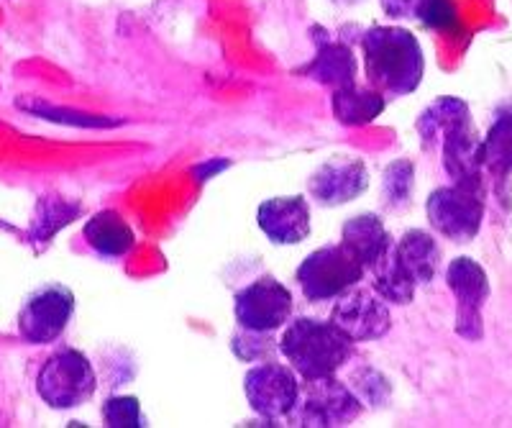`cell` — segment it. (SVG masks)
Segmentation results:
<instances>
[{
    "label": "cell",
    "mask_w": 512,
    "mask_h": 428,
    "mask_svg": "<svg viewBox=\"0 0 512 428\" xmlns=\"http://www.w3.org/2000/svg\"><path fill=\"white\" fill-rule=\"evenodd\" d=\"M364 75L387 98H405L423 83L425 57L418 36L402 26H372L361 36Z\"/></svg>",
    "instance_id": "obj_2"
},
{
    "label": "cell",
    "mask_w": 512,
    "mask_h": 428,
    "mask_svg": "<svg viewBox=\"0 0 512 428\" xmlns=\"http://www.w3.org/2000/svg\"><path fill=\"white\" fill-rule=\"evenodd\" d=\"M274 331H254L241 329L239 334H233L231 352L241 359V362H269L280 352V341H274Z\"/></svg>",
    "instance_id": "obj_24"
},
{
    "label": "cell",
    "mask_w": 512,
    "mask_h": 428,
    "mask_svg": "<svg viewBox=\"0 0 512 428\" xmlns=\"http://www.w3.org/2000/svg\"><path fill=\"white\" fill-rule=\"evenodd\" d=\"M310 39L315 44V54L308 65L300 67V75L323 85L331 93L356 85L359 62H356L354 47L359 44V39L346 36L344 26L338 31H328L326 26H313Z\"/></svg>",
    "instance_id": "obj_9"
},
{
    "label": "cell",
    "mask_w": 512,
    "mask_h": 428,
    "mask_svg": "<svg viewBox=\"0 0 512 428\" xmlns=\"http://www.w3.org/2000/svg\"><path fill=\"white\" fill-rule=\"evenodd\" d=\"M415 165L410 159H395L384 167L382 203L387 211H405L413 203Z\"/></svg>",
    "instance_id": "obj_23"
},
{
    "label": "cell",
    "mask_w": 512,
    "mask_h": 428,
    "mask_svg": "<svg viewBox=\"0 0 512 428\" xmlns=\"http://www.w3.org/2000/svg\"><path fill=\"white\" fill-rule=\"evenodd\" d=\"M484 195L487 190L469 185H441L425 200L428 223L443 239L454 244H469L477 239L484 221Z\"/></svg>",
    "instance_id": "obj_6"
},
{
    "label": "cell",
    "mask_w": 512,
    "mask_h": 428,
    "mask_svg": "<svg viewBox=\"0 0 512 428\" xmlns=\"http://www.w3.org/2000/svg\"><path fill=\"white\" fill-rule=\"evenodd\" d=\"M420 149L441 154L443 170L451 182L487 190V172L482 162V136L474 126L469 103L454 95H441L425 106L415 121Z\"/></svg>",
    "instance_id": "obj_1"
},
{
    "label": "cell",
    "mask_w": 512,
    "mask_h": 428,
    "mask_svg": "<svg viewBox=\"0 0 512 428\" xmlns=\"http://www.w3.org/2000/svg\"><path fill=\"white\" fill-rule=\"evenodd\" d=\"M292 316V293L277 277L264 275L233 295V318L241 329L277 331Z\"/></svg>",
    "instance_id": "obj_12"
},
{
    "label": "cell",
    "mask_w": 512,
    "mask_h": 428,
    "mask_svg": "<svg viewBox=\"0 0 512 428\" xmlns=\"http://www.w3.org/2000/svg\"><path fill=\"white\" fill-rule=\"evenodd\" d=\"M392 247H395V244H392ZM369 275H372V288L377 290L387 303L392 305L413 303L418 285H413V282L408 280V275L400 270V264H397L395 257H392V249L390 254H387L377 267H374V270H369Z\"/></svg>",
    "instance_id": "obj_22"
},
{
    "label": "cell",
    "mask_w": 512,
    "mask_h": 428,
    "mask_svg": "<svg viewBox=\"0 0 512 428\" xmlns=\"http://www.w3.org/2000/svg\"><path fill=\"white\" fill-rule=\"evenodd\" d=\"M392 257L413 285H431L441 270V247L431 231L410 229L395 241Z\"/></svg>",
    "instance_id": "obj_16"
},
{
    "label": "cell",
    "mask_w": 512,
    "mask_h": 428,
    "mask_svg": "<svg viewBox=\"0 0 512 428\" xmlns=\"http://www.w3.org/2000/svg\"><path fill=\"white\" fill-rule=\"evenodd\" d=\"M341 244H344L369 272L390 254L395 239H392V234L387 231V226H384V221L377 213H359V216H351L349 221L341 226Z\"/></svg>",
    "instance_id": "obj_17"
},
{
    "label": "cell",
    "mask_w": 512,
    "mask_h": 428,
    "mask_svg": "<svg viewBox=\"0 0 512 428\" xmlns=\"http://www.w3.org/2000/svg\"><path fill=\"white\" fill-rule=\"evenodd\" d=\"M103 423L108 428H141L146 426L141 403L134 395H113L103 403Z\"/></svg>",
    "instance_id": "obj_25"
},
{
    "label": "cell",
    "mask_w": 512,
    "mask_h": 428,
    "mask_svg": "<svg viewBox=\"0 0 512 428\" xmlns=\"http://www.w3.org/2000/svg\"><path fill=\"white\" fill-rule=\"evenodd\" d=\"M80 213L82 206L77 200H67L57 193L41 195L39 203H36L34 218H31L29 241L41 249L44 244H49L67 223L75 221Z\"/></svg>",
    "instance_id": "obj_20"
},
{
    "label": "cell",
    "mask_w": 512,
    "mask_h": 428,
    "mask_svg": "<svg viewBox=\"0 0 512 428\" xmlns=\"http://www.w3.org/2000/svg\"><path fill=\"white\" fill-rule=\"evenodd\" d=\"M98 390L93 362L77 349H59L41 364L36 375V393L49 408L70 411L88 403Z\"/></svg>",
    "instance_id": "obj_4"
},
{
    "label": "cell",
    "mask_w": 512,
    "mask_h": 428,
    "mask_svg": "<svg viewBox=\"0 0 512 428\" xmlns=\"http://www.w3.org/2000/svg\"><path fill=\"white\" fill-rule=\"evenodd\" d=\"M75 313V293L62 282H47L24 300L18 311V336L26 344H52L70 326Z\"/></svg>",
    "instance_id": "obj_8"
},
{
    "label": "cell",
    "mask_w": 512,
    "mask_h": 428,
    "mask_svg": "<svg viewBox=\"0 0 512 428\" xmlns=\"http://www.w3.org/2000/svg\"><path fill=\"white\" fill-rule=\"evenodd\" d=\"M82 236L100 257L108 259L126 257L136 247L134 229L116 211H98L93 218H88Z\"/></svg>",
    "instance_id": "obj_19"
},
{
    "label": "cell",
    "mask_w": 512,
    "mask_h": 428,
    "mask_svg": "<svg viewBox=\"0 0 512 428\" xmlns=\"http://www.w3.org/2000/svg\"><path fill=\"white\" fill-rule=\"evenodd\" d=\"M331 321L354 344L384 339L392 329L390 303L374 288H361V285H356L349 293L341 295L338 303L333 305Z\"/></svg>",
    "instance_id": "obj_13"
},
{
    "label": "cell",
    "mask_w": 512,
    "mask_h": 428,
    "mask_svg": "<svg viewBox=\"0 0 512 428\" xmlns=\"http://www.w3.org/2000/svg\"><path fill=\"white\" fill-rule=\"evenodd\" d=\"M280 354L303 380L336 375L354 354V341L333 321L300 316L287 323L280 339Z\"/></svg>",
    "instance_id": "obj_3"
},
{
    "label": "cell",
    "mask_w": 512,
    "mask_h": 428,
    "mask_svg": "<svg viewBox=\"0 0 512 428\" xmlns=\"http://www.w3.org/2000/svg\"><path fill=\"white\" fill-rule=\"evenodd\" d=\"M367 188V165L359 157H349V154H336V157L326 159L308 180L310 198L323 208L346 206L361 193H367Z\"/></svg>",
    "instance_id": "obj_14"
},
{
    "label": "cell",
    "mask_w": 512,
    "mask_h": 428,
    "mask_svg": "<svg viewBox=\"0 0 512 428\" xmlns=\"http://www.w3.org/2000/svg\"><path fill=\"white\" fill-rule=\"evenodd\" d=\"M256 223L272 244H300L310 236V206L303 195L267 198L256 211Z\"/></svg>",
    "instance_id": "obj_15"
},
{
    "label": "cell",
    "mask_w": 512,
    "mask_h": 428,
    "mask_svg": "<svg viewBox=\"0 0 512 428\" xmlns=\"http://www.w3.org/2000/svg\"><path fill=\"white\" fill-rule=\"evenodd\" d=\"M364 405L349 385L338 382L336 375L303 380L300 400L287 421L303 428H336L349 426L361 416Z\"/></svg>",
    "instance_id": "obj_7"
},
{
    "label": "cell",
    "mask_w": 512,
    "mask_h": 428,
    "mask_svg": "<svg viewBox=\"0 0 512 428\" xmlns=\"http://www.w3.org/2000/svg\"><path fill=\"white\" fill-rule=\"evenodd\" d=\"M420 24L425 29H438V31H456L459 29V13H456L454 0H428Z\"/></svg>",
    "instance_id": "obj_26"
},
{
    "label": "cell",
    "mask_w": 512,
    "mask_h": 428,
    "mask_svg": "<svg viewBox=\"0 0 512 428\" xmlns=\"http://www.w3.org/2000/svg\"><path fill=\"white\" fill-rule=\"evenodd\" d=\"M446 285L456 298L454 331L466 341H482V311L489 300V277L472 257H456L448 264Z\"/></svg>",
    "instance_id": "obj_11"
},
{
    "label": "cell",
    "mask_w": 512,
    "mask_h": 428,
    "mask_svg": "<svg viewBox=\"0 0 512 428\" xmlns=\"http://www.w3.org/2000/svg\"><path fill=\"white\" fill-rule=\"evenodd\" d=\"M382 11L397 21H418L423 18L428 0H379Z\"/></svg>",
    "instance_id": "obj_27"
},
{
    "label": "cell",
    "mask_w": 512,
    "mask_h": 428,
    "mask_svg": "<svg viewBox=\"0 0 512 428\" xmlns=\"http://www.w3.org/2000/svg\"><path fill=\"white\" fill-rule=\"evenodd\" d=\"M300 387L303 382H297V372L277 359L259 362L244 377L246 400L264 421H287L300 400Z\"/></svg>",
    "instance_id": "obj_10"
},
{
    "label": "cell",
    "mask_w": 512,
    "mask_h": 428,
    "mask_svg": "<svg viewBox=\"0 0 512 428\" xmlns=\"http://www.w3.org/2000/svg\"><path fill=\"white\" fill-rule=\"evenodd\" d=\"M484 172L495 180H510L512 175V111L497 113L482 136Z\"/></svg>",
    "instance_id": "obj_21"
},
{
    "label": "cell",
    "mask_w": 512,
    "mask_h": 428,
    "mask_svg": "<svg viewBox=\"0 0 512 428\" xmlns=\"http://www.w3.org/2000/svg\"><path fill=\"white\" fill-rule=\"evenodd\" d=\"M336 6H356V3H364V0H331Z\"/></svg>",
    "instance_id": "obj_28"
},
{
    "label": "cell",
    "mask_w": 512,
    "mask_h": 428,
    "mask_svg": "<svg viewBox=\"0 0 512 428\" xmlns=\"http://www.w3.org/2000/svg\"><path fill=\"white\" fill-rule=\"evenodd\" d=\"M364 275H367V267L344 244H326L315 249L297 267V282L310 303L341 298L351 288H356Z\"/></svg>",
    "instance_id": "obj_5"
},
{
    "label": "cell",
    "mask_w": 512,
    "mask_h": 428,
    "mask_svg": "<svg viewBox=\"0 0 512 428\" xmlns=\"http://www.w3.org/2000/svg\"><path fill=\"white\" fill-rule=\"evenodd\" d=\"M387 108V95L379 93L372 85H351L331 93V111L341 126H367L374 118L382 116Z\"/></svg>",
    "instance_id": "obj_18"
}]
</instances>
